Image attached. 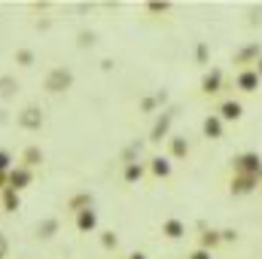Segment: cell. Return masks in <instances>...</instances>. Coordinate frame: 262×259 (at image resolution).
Listing matches in <instances>:
<instances>
[{
	"instance_id": "5",
	"label": "cell",
	"mask_w": 262,
	"mask_h": 259,
	"mask_svg": "<svg viewBox=\"0 0 262 259\" xmlns=\"http://www.w3.org/2000/svg\"><path fill=\"white\" fill-rule=\"evenodd\" d=\"M174 116H177V107H171V110H162V116L156 119V125H152V131H149V140H152V143H159V140H165V137H168Z\"/></svg>"
},
{
	"instance_id": "3",
	"label": "cell",
	"mask_w": 262,
	"mask_h": 259,
	"mask_svg": "<svg viewBox=\"0 0 262 259\" xmlns=\"http://www.w3.org/2000/svg\"><path fill=\"white\" fill-rule=\"evenodd\" d=\"M15 122H18V128H25V131H40V128H43V110L31 104V107L18 110Z\"/></svg>"
},
{
	"instance_id": "28",
	"label": "cell",
	"mask_w": 262,
	"mask_h": 259,
	"mask_svg": "<svg viewBox=\"0 0 262 259\" xmlns=\"http://www.w3.org/2000/svg\"><path fill=\"white\" fill-rule=\"evenodd\" d=\"M195 58H198V64H204V61H207V43H198V46H195Z\"/></svg>"
},
{
	"instance_id": "4",
	"label": "cell",
	"mask_w": 262,
	"mask_h": 259,
	"mask_svg": "<svg viewBox=\"0 0 262 259\" xmlns=\"http://www.w3.org/2000/svg\"><path fill=\"white\" fill-rule=\"evenodd\" d=\"M34 183V171H28V168H12L9 174H6V189H15V192H21V189H28Z\"/></svg>"
},
{
	"instance_id": "22",
	"label": "cell",
	"mask_w": 262,
	"mask_h": 259,
	"mask_svg": "<svg viewBox=\"0 0 262 259\" xmlns=\"http://www.w3.org/2000/svg\"><path fill=\"white\" fill-rule=\"evenodd\" d=\"M223 238H220V232H213V229H207L204 235H201V250H213L216 244H220Z\"/></svg>"
},
{
	"instance_id": "16",
	"label": "cell",
	"mask_w": 262,
	"mask_h": 259,
	"mask_svg": "<svg viewBox=\"0 0 262 259\" xmlns=\"http://www.w3.org/2000/svg\"><path fill=\"white\" fill-rule=\"evenodd\" d=\"M0 204H3V210H6V213H15V210L21 207V195L15 192V189H3Z\"/></svg>"
},
{
	"instance_id": "10",
	"label": "cell",
	"mask_w": 262,
	"mask_h": 259,
	"mask_svg": "<svg viewBox=\"0 0 262 259\" xmlns=\"http://www.w3.org/2000/svg\"><path fill=\"white\" fill-rule=\"evenodd\" d=\"M18 79L12 76V73H0V101H12L15 95H18Z\"/></svg>"
},
{
	"instance_id": "12",
	"label": "cell",
	"mask_w": 262,
	"mask_h": 259,
	"mask_svg": "<svg viewBox=\"0 0 262 259\" xmlns=\"http://www.w3.org/2000/svg\"><path fill=\"white\" fill-rule=\"evenodd\" d=\"M216 116H220L223 122H238V119L244 116V107H241V101H226Z\"/></svg>"
},
{
	"instance_id": "24",
	"label": "cell",
	"mask_w": 262,
	"mask_h": 259,
	"mask_svg": "<svg viewBox=\"0 0 262 259\" xmlns=\"http://www.w3.org/2000/svg\"><path fill=\"white\" fill-rule=\"evenodd\" d=\"M95 40H98V34H95V31H79L76 46H79V49H85V46H95Z\"/></svg>"
},
{
	"instance_id": "20",
	"label": "cell",
	"mask_w": 262,
	"mask_h": 259,
	"mask_svg": "<svg viewBox=\"0 0 262 259\" xmlns=\"http://www.w3.org/2000/svg\"><path fill=\"white\" fill-rule=\"evenodd\" d=\"M171 156L174 159H186L189 156V140L186 137H171Z\"/></svg>"
},
{
	"instance_id": "37",
	"label": "cell",
	"mask_w": 262,
	"mask_h": 259,
	"mask_svg": "<svg viewBox=\"0 0 262 259\" xmlns=\"http://www.w3.org/2000/svg\"><path fill=\"white\" fill-rule=\"evenodd\" d=\"M128 259H146V256H143V253H131Z\"/></svg>"
},
{
	"instance_id": "6",
	"label": "cell",
	"mask_w": 262,
	"mask_h": 259,
	"mask_svg": "<svg viewBox=\"0 0 262 259\" xmlns=\"http://www.w3.org/2000/svg\"><path fill=\"white\" fill-rule=\"evenodd\" d=\"M259 186V177H232V183H229V192L232 195H250L253 189Z\"/></svg>"
},
{
	"instance_id": "29",
	"label": "cell",
	"mask_w": 262,
	"mask_h": 259,
	"mask_svg": "<svg viewBox=\"0 0 262 259\" xmlns=\"http://www.w3.org/2000/svg\"><path fill=\"white\" fill-rule=\"evenodd\" d=\"M156 104H159V101H156V95H152V98H143V104H140V107H143V113H152V110H156Z\"/></svg>"
},
{
	"instance_id": "7",
	"label": "cell",
	"mask_w": 262,
	"mask_h": 259,
	"mask_svg": "<svg viewBox=\"0 0 262 259\" xmlns=\"http://www.w3.org/2000/svg\"><path fill=\"white\" fill-rule=\"evenodd\" d=\"M259 58H262V46H259V43H247L244 49H238V52H235V64H250V61L256 64Z\"/></svg>"
},
{
	"instance_id": "19",
	"label": "cell",
	"mask_w": 262,
	"mask_h": 259,
	"mask_svg": "<svg viewBox=\"0 0 262 259\" xmlns=\"http://www.w3.org/2000/svg\"><path fill=\"white\" fill-rule=\"evenodd\" d=\"M149 171H152L156 177H171V159H168V156H156V159L149 162Z\"/></svg>"
},
{
	"instance_id": "35",
	"label": "cell",
	"mask_w": 262,
	"mask_h": 259,
	"mask_svg": "<svg viewBox=\"0 0 262 259\" xmlns=\"http://www.w3.org/2000/svg\"><path fill=\"white\" fill-rule=\"evenodd\" d=\"M250 21H253V25H256V21H262V9H253V18H250Z\"/></svg>"
},
{
	"instance_id": "21",
	"label": "cell",
	"mask_w": 262,
	"mask_h": 259,
	"mask_svg": "<svg viewBox=\"0 0 262 259\" xmlns=\"http://www.w3.org/2000/svg\"><path fill=\"white\" fill-rule=\"evenodd\" d=\"M143 171H146V168H143L140 162H131V165H125V183H137V180L143 177Z\"/></svg>"
},
{
	"instance_id": "1",
	"label": "cell",
	"mask_w": 262,
	"mask_h": 259,
	"mask_svg": "<svg viewBox=\"0 0 262 259\" xmlns=\"http://www.w3.org/2000/svg\"><path fill=\"white\" fill-rule=\"evenodd\" d=\"M43 89L49 95H64L67 89H73V70L70 67H52L43 79Z\"/></svg>"
},
{
	"instance_id": "14",
	"label": "cell",
	"mask_w": 262,
	"mask_h": 259,
	"mask_svg": "<svg viewBox=\"0 0 262 259\" xmlns=\"http://www.w3.org/2000/svg\"><path fill=\"white\" fill-rule=\"evenodd\" d=\"M76 229L79 232H95L98 229V213L89 207V210H82V213H76Z\"/></svg>"
},
{
	"instance_id": "31",
	"label": "cell",
	"mask_w": 262,
	"mask_h": 259,
	"mask_svg": "<svg viewBox=\"0 0 262 259\" xmlns=\"http://www.w3.org/2000/svg\"><path fill=\"white\" fill-rule=\"evenodd\" d=\"M186 259H213V256H210V250H201V247H198V250H192Z\"/></svg>"
},
{
	"instance_id": "36",
	"label": "cell",
	"mask_w": 262,
	"mask_h": 259,
	"mask_svg": "<svg viewBox=\"0 0 262 259\" xmlns=\"http://www.w3.org/2000/svg\"><path fill=\"white\" fill-rule=\"evenodd\" d=\"M256 73H259V79H262V58L256 61Z\"/></svg>"
},
{
	"instance_id": "32",
	"label": "cell",
	"mask_w": 262,
	"mask_h": 259,
	"mask_svg": "<svg viewBox=\"0 0 262 259\" xmlns=\"http://www.w3.org/2000/svg\"><path fill=\"white\" fill-rule=\"evenodd\" d=\"M220 238H223V241H235V238H238V232H235V229H223V232H220Z\"/></svg>"
},
{
	"instance_id": "25",
	"label": "cell",
	"mask_w": 262,
	"mask_h": 259,
	"mask_svg": "<svg viewBox=\"0 0 262 259\" xmlns=\"http://www.w3.org/2000/svg\"><path fill=\"white\" fill-rule=\"evenodd\" d=\"M101 247H104V250H116V247H119V238H116L113 232H104V235H101Z\"/></svg>"
},
{
	"instance_id": "8",
	"label": "cell",
	"mask_w": 262,
	"mask_h": 259,
	"mask_svg": "<svg viewBox=\"0 0 262 259\" xmlns=\"http://www.w3.org/2000/svg\"><path fill=\"white\" fill-rule=\"evenodd\" d=\"M220 89H223V70L213 67V70L204 73V79H201V92H204V95H216Z\"/></svg>"
},
{
	"instance_id": "11",
	"label": "cell",
	"mask_w": 262,
	"mask_h": 259,
	"mask_svg": "<svg viewBox=\"0 0 262 259\" xmlns=\"http://www.w3.org/2000/svg\"><path fill=\"white\" fill-rule=\"evenodd\" d=\"M259 73H256V70H241V73H238V76H235V85H238V89H241V92H256V89H259Z\"/></svg>"
},
{
	"instance_id": "23",
	"label": "cell",
	"mask_w": 262,
	"mask_h": 259,
	"mask_svg": "<svg viewBox=\"0 0 262 259\" xmlns=\"http://www.w3.org/2000/svg\"><path fill=\"white\" fill-rule=\"evenodd\" d=\"M34 61H37V55H34L31 49H18V52H15V64H21V67H34Z\"/></svg>"
},
{
	"instance_id": "2",
	"label": "cell",
	"mask_w": 262,
	"mask_h": 259,
	"mask_svg": "<svg viewBox=\"0 0 262 259\" xmlns=\"http://www.w3.org/2000/svg\"><path fill=\"white\" fill-rule=\"evenodd\" d=\"M232 168H235L238 177H259L262 174L259 153H241V156H235V159H232Z\"/></svg>"
},
{
	"instance_id": "33",
	"label": "cell",
	"mask_w": 262,
	"mask_h": 259,
	"mask_svg": "<svg viewBox=\"0 0 262 259\" xmlns=\"http://www.w3.org/2000/svg\"><path fill=\"white\" fill-rule=\"evenodd\" d=\"M101 70H113V58H104L101 61Z\"/></svg>"
},
{
	"instance_id": "18",
	"label": "cell",
	"mask_w": 262,
	"mask_h": 259,
	"mask_svg": "<svg viewBox=\"0 0 262 259\" xmlns=\"http://www.w3.org/2000/svg\"><path fill=\"white\" fill-rule=\"evenodd\" d=\"M89 207H92V195L89 192H76L67 201V210H73V213H82V210H89Z\"/></svg>"
},
{
	"instance_id": "30",
	"label": "cell",
	"mask_w": 262,
	"mask_h": 259,
	"mask_svg": "<svg viewBox=\"0 0 262 259\" xmlns=\"http://www.w3.org/2000/svg\"><path fill=\"white\" fill-rule=\"evenodd\" d=\"M9 256V241H6V235L0 232V259H6Z\"/></svg>"
},
{
	"instance_id": "27",
	"label": "cell",
	"mask_w": 262,
	"mask_h": 259,
	"mask_svg": "<svg viewBox=\"0 0 262 259\" xmlns=\"http://www.w3.org/2000/svg\"><path fill=\"white\" fill-rule=\"evenodd\" d=\"M146 9H149V12H168V9H171V3H165V0L159 3V0H152V3H146Z\"/></svg>"
},
{
	"instance_id": "26",
	"label": "cell",
	"mask_w": 262,
	"mask_h": 259,
	"mask_svg": "<svg viewBox=\"0 0 262 259\" xmlns=\"http://www.w3.org/2000/svg\"><path fill=\"white\" fill-rule=\"evenodd\" d=\"M12 171V156L6 149H0V174H9Z\"/></svg>"
},
{
	"instance_id": "34",
	"label": "cell",
	"mask_w": 262,
	"mask_h": 259,
	"mask_svg": "<svg viewBox=\"0 0 262 259\" xmlns=\"http://www.w3.org/2000/svg\"><path fill=\"white\" fill-rule=\"evenodd\" d=\"M9 122V110H0V125H6Z\"/></svg>"
},
{
	"instance_id": "17",
	"label": "cell",
	"mask_w": 262,
	"mask_h": 259,
	"mask_svg": "<svg viewBox=\"0 0 262 259\" xmlns=\"http://www.w3.org/2000/svg\"><path fill=\"white\" fill-rule=\"evenodd\" d=\"M162 235H168L171 241H177V238L186 235V226H183L180 220H165V223H162Z\"/></svg>"
},
{
	"instance_id": "13",
	"label": "cell",
	"mask_w": 262,
	"mask_h": 259,
	"mask_svg": "<svg viewBox=\"0 0 262 259\" xmlns=\"http://www.w3.org/2000/svg\"><path fill=\"white\" fill-rule=\"evenodd\" d=\"M58 229H61V223H58V217H46V220H40V223H37V235H40L43 241H49V238H55V235H58Z\"/></svg>"
},
{
	"instance_id": "9",
	"label": "cell",
	"mask_w": 262,
	"mask_h": 259,
	"mask_svg": "<svg viewBox=\"0 0 262 259\" xmlns=\"http://www.w3.org/2000/svg\"><path fill=\"white\" fill-rule=\"evenodd\" d=\"M43 149L40 146H25L21 149V168H28V171H34V168H40L43 165Z\"/></svg>"
},
{
	"instance_id": "15",
	"label": "cell",
	"mask_w": 262,
	"mask_h": 259,
	"mask_svg": "<svg viewBox=\"0 0 262 259\" xmlns=\"http://www.w3.org/2000/svg\"><path fill=\"white\" fill-rule=\"evenodd\" d=\"M201 128H204V137L220 140V137H223V119H220L216 113H210V116L204 119V125H201Z\"/></svg>"
}]
</instances>
